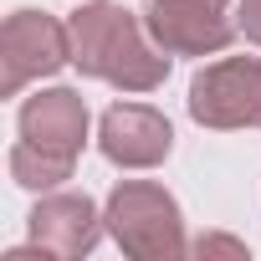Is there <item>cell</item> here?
I'll use <instances>...</instances> for the list:
<instances>
[{"mask_svg":"<svg viewBox=\"0 0 261 261\" xmlns=\"http://www.w3.org/2000/svg\"><path fill=\"white\" fill-rule=\"evenodd\" d=\"M72 62L82 77H97V82H113L123 92H154L164 87L169 77V57H159L139 26L134 11L123 6H108V0H92V6H82L72 21Z\"/></svg>","mask_w":261,"mask_h":261,"instance_id":"6da1fadb","label":"cell"},{"mask_svg":"<svg viewBox=\"0 0 261 261\" xmlns=\"http://www.w3.org/2000/svg\"><path fill=\"white\" fill-rule=\"evenodd\" d=\"M108 236L123 246V256L134 261H174L185 256V220H179V205L164 185H149V179H123L113 195H108Z\"/></svg>","mask_w":261,"mask_h":261,"instance_id":"7a4b0ae2","label":"cell"},{"mask_svg":"<svg viewBox=\"0 0 261 261\" xmlns=\"http://www.w3.org/2000/svg\"><path fill=\"white\" fill-rule=\"evenodd\" d=\"M190 118L200 128H261V57H225L190 77Z\"/></svg>","mask_w":261,"mask_h":261,"instance_id":"3957f363","label":"cell"},{"mask_svg":"<svg viewBox=\"0 0 261 261\" xmlns=\"http://www.w3.org/2000/svg\"><path fill=\"white\" fill-rule=\"evenodd\" d=\"M72 62V31L46 11H16L0 26V92L16 97L26 82L51 77Z\"/></svg>","mask_w":261,"mask_h":261,"instance_id":"277c9868","label":"cell"},{"mask_svg":"<svg viewBox=\"0 0 261 261\" xmlns=\"http://www.w3.org/2000/svg\"><path fill=\"white\" fill-rule=\"evenodd\" d=\"M144 26L159 41V51H169V57L225 51L230 36H236V26L220 16V6H210V0H154Z\"/></svg>","mask_w":261,"mask_h":261,"instance_id":"5b68a950","label":"cell"},{"mask_svg":"<svg viewBox=\"0 0 261 261\" xmlns=\"http://www.w3.org/2000/svg\"><path fill=\"white\" fill-rule=\"evenodd\" d=\"M102 154L123 169H154L169 159L174 149V128L159 108H144V102H118L102 113V134H97Z\"/></svg>","mask_w":261,"mask_h":261,"instance_id":"8992f818","label":"cell"},{"mask_svg":"<svg viewBox=\"0 0 261 261\" xmlns=\"http://www.w3.org/2000/svg\"><path fill=\"white\" fill-rule=\"evenodd\" d=\"M102 215L87 195H46L31 210V241L46 246L57 261H77L102 241Z\"/></svg>","mask_w":261,"mask_h":261,"instance_id":"52a82bcc","label":"cell"},{"mask_svg":"<svg viewBox=\"0 0 261 261\" xmlns=\"http://www.w3.org/2000/svg\"><path fill=\"white\" fill-rule=\"evenodd\" d=\"M21 139H31V144H41L51 154L77 159L82 139H87V102L72 87H46V92L26 97V108H21Z\"/></svg>","mask_w":261,"mask_h":261,"instance_id":"ba28073f","label":"cell"},{"mask_svg":"<svg viewBox=\"0 0 261 261\" xmlns=\"http://www.w3.org/2000/svg\"><path fill=\"white\" fill-rule=\"evenodd\" d=\"M72 164H77V159L51 154V149H41V144H31V139H21V144L11 149V179H16L21 190H57L62 179H72Z\"/></svg>","mask_w":261,"mask_h":261,"instance_id":"9c48e42d","label":"cell"},{"mask_svg":"<svg viewBox=\"0 0 261 261\" xmlns=\"http://www.w3.org/2000/svg\"><path fill=\"white\" fill-rule=\"evenodd\" d=\"M195 256H236V261H246V246L230 241V236H200L195 241Z\"/></svg>","mask_w":261,"mask_h":261,"instance_id":"30bf717a","label":"cell"},{"mask_svg":"<svg viewBox=\"0 0 261 261\" xmlns=\"http://www.w3.org/2000/svg\"><path fill=\"white\" fill-rule=\"evenodd\" d=\"M236 26L246 31V41L261 46V0H241V11H236Z\"/></svg>","mask_w":261,"mask_h":261,"instance_id":"8fae6325","label":"cell"},{"mask_svg":"<svg viewBox=\"0 0 261 261\" xmlns=\"http://www.w3.org/2000/svg\"><path fill=\"white\" fill-rule=\"evenodd\" d=\"M210 6H225V0H210Z\"/></svg>","mask_w":261,"mask_h":261,"instance_id":"7c38bea8","label":"cell"}]
</instances>
